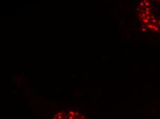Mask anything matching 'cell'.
Returning <instances> with one entry per match:
<instances>
[{
  "instance_id": "cell-1",
  "label": "cell",
  "mask_w": 160,
  "mask_h": 119,
  "mask_svg": "<svg viewBox=\"0 0 160 119\" xmlns=\"http://www.w3.org/2000/svg\"><path fill=\"white\" fill-rule=\"evenodd\" d=\"M139 21L148 31L160 33V0H144L137 8Z\"/></svg>"
},
{
  "instance_id": "cell-2",
  "label": "cell",
  "mask_w": 160,
  "mask_h": 119,
  "mask_svg": "<svg viewBox=\"0 0 160 119\" xmlns=\"http://www.w3.org/2000/svg\"><path fill=\"white\" fill-rule=\"evenodd\" d=\"M51 119H88L86 116L79 110L66 109L55 112Z\"/></svg>"
}]
</instances>
